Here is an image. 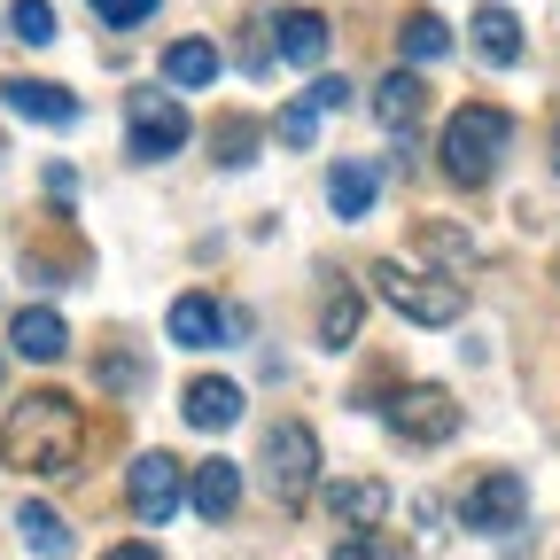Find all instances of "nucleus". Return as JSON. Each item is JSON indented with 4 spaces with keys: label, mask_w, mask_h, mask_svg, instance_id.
<instances>
[{
    "label": "nucleus",
    "mask_w": 560,
    "mask_h": 560,
    "mask_svg": "<svg viewBox=\"0 0 560 560\" xmlns=\"http://www.w3.org/2000/svg\"><path fill=\"white\" fill-rule=\"evenodd\" d=\"M0 459L24 475H70L79 459V405L62 389H32L9 405V429H0Z\"/></svg>",
    "instance_id": "nucleus-1"
},
{
    "label": "nucleus",
    "mask_w": 560,
    "mask_h": 560,
    "mask_svg": "<svg viewBox=\"0 0 560 560\" xmlns=\"http://www.w3.org/2000/svg\"><path fill=\"white\" fill-rule=\"evenodd\" d=\"M506 140H514L506 109H490V102H467V109H459V117L444 125V172H452L459 187H482L490 172H499Z\"/></svg>",
    "instance_id": "nucleus-2"
},
{
    "label": "nucleus",
    "mask_w": 560,
    "mask_h": 560,
    "mask_svg": "<svg viewBox=\"0 0 560 560\" xmlns=\"http://www.w3.org/2000/svg\"><path fill=\"white\" fill-rule=\"evenodd\" d=\"M265 490L280 506H304L312 490H319V436L304 429V420H272L265 429Z\"/></svg>",
    "instance_id": "nucleus-3"
},
{
    "label": "nucleus",
    "mask_w": 560,
    "mask_h": 560,
    "mask_svg": "<svg viewBox=\"0 0 560 560\" xmlns=\"http://www.w3.org/2000/svg\"><path fill=\"white\" fill-rule=\"evenodd\" d=\"M374 289H382V304H397L412 327H452V319L467 312V289H459V280H444V272L374 265Z\"/></svg>",
    "instance_id": "nucleus-4"
},
{
    "label": "nucleus",
    "mask_w": 560,
    "mask_h": 560,
    "mask_svg": "<svg viewBox=\"0 0 560 560\" xmlns=\"http://www.w3.org/2000/svg\"><path fill=\"white\" fill-rule=\"evenodd\" d=\"M187 109L164 94V86H132V102H125V140H132V156L140 164H164V156H179L187 149Z\"/></svg>",
    "instance_id": "nucleus-5"
},
{
    "label": "nucleus",
    "mask_w": 560,
    "mask_h": 560,
    "mask_svg": "<svg viewBox=\"0 0 560 560\" xmlns=\"http://www.w3.org/2000/svg\"><path fill=\"white\" fill-rule=\"evenodd\" d=\"M382 420L405 436V444H444V436H459V405L436 389V382H412V389H397L389 405H382Z\"/></svg>",
    "instance_id": "nucleus-6"
},
{
    "label": "nucleus",
    "mask_w": 560,
    "mask_h": 560,
    "mask_svg": "<svg viewBox=\"0 0 560 560\" xmlns=\"http://www.w3.org/2000/svg\"><path fill=\"white\" fill-rule=\"evenodd\" d=\"M125 499H132V514L140 522H172L179 514V499H187V475H179V459L172 452H140L132 467H125Z\"/></svg>",
    "instance_id": "nucleus-7"
},
{
    "label": "nucleus",
    "mask_w": 560,
    "mask_h": 560,
    "mask_svg": "<svg viewBox=\"0 0 560 560\" xmlns=\"http://www.w3.org/2000/svg\"><path fill=\"white\" fill-rule=\"evenodd\" d=\"M467 529H514L522 514H529V482L514 475V467H490L475 490H467Z\"/></svg>",
    "instance_id": "nucleus-8"
},
{
    "label": "nucleus",
    "mask_w": 560,
    "mask_h": 560,
    "mask_svg": "<svg viewBox=\"0 0 560 560\" xmlns=\"http://www.w3.org/2000/svg\"><path fill=\"white\" fill-rule=\"evenodd\" d=\"M172 342H187V350H219L226 342V312H219V296H202V289H187V296H172Z\"/></svg>",
    "instance_id": "nucleus-9"
},
{
    "label": "nucleus",
    "mask_w": 560,
    "mask_h": 560,
    "mask_svg": "<svg viewBox=\"0 0 560 560\" xmlns=\"http://www.w3.org/2000/svg\"><path fill=\"white\" fill-rule=\"evenodd\" d=\"M179 412H187V429H234V420H242V389L226 374H202V382H187Z\"/></svg>",
    "instance_id": "nucleus-10"
},
{
    "label": "nucleus",
    "mask_w": 560,
    "mask_h": 560,
    "mask_svg": "<svg viewBox=\"0 0 560 560\" xmlns=\"http://www.w3.org/2000/svg\"><path fill=\"white\" fill-rule=\"evenodd\" d=\"M272 32H280L272 47L289 55V62H304V70H319V62H327V39H335L319 9H280V16H272Z\"/></svg>",
    "instance_id": "nucleus-11"
},
{
    "label": "nucleus",
    "mask_w": 560,
    "mask_h": 560,
    "mask_svg": "<svg viewBox=\"0 0 560 560\" xmlns=\"http://www.w3.org/2000/svg\"><path fill=\"white\" fill-rule=\"evenodd\" d=\"M9 342L24 350L32 366H55L62 350H70V327H62V312H47V304H32V312H16L9 319Z\"/></svg>",
    "instance_id": "nucleus-12"
},
{
    "label": "nucleus",
    "mask_w": 560,
    "mask_h": 560,
    "mask_svg": "<svg viewBox=\"0 0 560 560\" xmlns=\"http://www.w3.org/2000/svg\"><path fill=\"white\" fill-rule=\"evenodd\" d=\"M187 499H195L202 522H226V514L242 506V467H234V459H202L195 482H187Z\"/></svg>",
    "instance_id": "nucleus-13"
},
{
    "label": "nucleus",
    "mask_w": 560,
    "mask_h": 560,
    "mask_svg": "<svg viewBox=\"0 0 560 560\" xmlns=\"http://www.w3.org/2000/svg\"><path fill=\"white\" fill-rule=\"evenodd\" d=\"M0 102H9L16 117H39V125H79V94H62L47 79H9L0 86Z\"/></svg>",
    "instance_id": "nucleus-14"
},
{
    "label": "nucleus",
    "mask_w": 560,
    "mask_h": 560,
    "mask_svg": "<svg viewBox=\"0 0 560 560\" xmlns=\"http://www.w3.org/2000/svg\"><path fill=\"white\" fill-rule=\"evenodd\" d=\"M420 109H429V86H420L412 70H389V79L374 86V117H382L389 132H412V125H420Z\"/></svg>",
    "instance_id": "nucleus-15"
},
{
    "label": "nucleus",
    "mask_w": 560,
    "mask_h": 560,
    "mask_svg": "<svg viewBox=\"0 0 560 560\" xmlns=\"http://www.w3.org/2000/svg\"><path fill=\"white\" fill-rule=\"evenodd\" d=\"M359 319H366V296L350 289V280H327V304H319V342H327V350L359 342Z\"/></svg>",
    "instance_id": "nucleus-16"
},
{
    "label": "nucleus",
    "mask_w": 560,
    "mask_h": 560,
    "mask_svg": "<svg viewBox=\"0 0 560 560\" xmlns=\"http://www.w3.org/2000/svg\"><path fill=\"white\" fill-rule=\"evenodd\" d=\"M475 55L490 62V70H506V62H522V24L506 16V9H475Z\"/></svg>",
    "instance_id": "nucleus-17"
},
{
    "label": "nucleus",
    "mask_w": 560,
    "mask_h": 560,
    "mask_svg": "<svg viewBox=\"0 0 560 560\" xmlns=\"http://www.w3.org/2000/svg\"><path fill=\"white\" fill-rule=\"evenodd\" d=\"M327 202H335V219H366V210H374V164L342 156V164L327 172Z\"/></svg>",
    "instance_id": "nucleus-18"
},
{
    "label": "nucleus",
    "mask_w": 560,
    "mask_h": 560,
    "mask_svg": "<svg viewBox=\"0 0 560 560\" xmlns=\"http://www.w3.org/2000/svg\"><path fill=\"white\" fill-rule=\"evenodd\" d=\"M164 79L187 86V94H202L210 79H219V47H210V39H172L164 47Z\"/></svg>",
    "instance_id": "nucleus-19"
},
{
    "label": "nucleus",
    "mask_w": 560,
    "mask_h": 560,
    "mask_svg": "<svg viewBox=\"0 0 560 560\" xmlns=\"http://www.w3.org/2000/svg\"><path fill=\"white\" fill-rule=\"evenodd\" d=\"M319 506L342 522H382L389 514V490L382 482H319Z\"/></svg>",
    "instance_id": "nucleus-20"
},
{
    "label": "nucleus",
    "mask_w": 560,
    "mask_h": 560,
    "mask_svg": "<svg viewBox=\"0 0 560 560\" xmlns=\"http://www.w3.org/2000/svg\"><path fill=\"white\" fill-rule=\"evenodd\" d=\"M397 47H405V62H436V55H452V32H444V16L412 9V16L397 24Z\"/></svg>",
    "instance_id": "nucleus-21"
},
{
    "label": "nucleus",
    "mask_w": 560,
    "mask_h": 560,
    "mask_svg": "<svg viewBox=\"0 0 560 560\" xmlns=\"http://www.w3.org/2000/svg\"><path fill=\"white\" fill-rule=\"evenodd\" d=\"M16 529H24V545H32L39 560H62V552H70L62 514H55V506H39V499H32V506H16Z\"/></svg>",
    "instance_id": "nucleus-22"
},
{
    "label": "nucleus",
    "mask_w": 560,
    "mask_h": 560,
    "mask_svg": "<svg viewBox=\"0 0 560 560\" xmlns=\"http://www.w3.org/2000/svg\"><path fill=\"white\" fill-rule=\"evenodd\" d=\"M319 117H327V109H319L312 94H296L289 109H280V140H289V149H312V132H319Z\"/></svg>",
    "instance_id": "nucleus-23"
},
{
    "label": "nucleus",
    "mask_w": 560,
    "mask_h": 560,
    "mask_svg": "<svg viewBox=\"0 0 560 560\" xmlns=\"http://www.w3.org/2000/svg\"><path fill=\"white\" fill-rule=\"evenodd\" d=\"M9 24H16V39H24V47H47V39H55V9H47V0H16Z\"/></svg>",
    "instance_id": "nucleus-24"
},
{
    "label": "nucleus",
    "mask_w": 560,
    "mask_h": 560,
    "mask_svg": "<svg viewBox=\"0 0 560 560\" xmlns=\"http://www.w3.org/2000/svg\"><path fill=\"white\" fill-rule=\"evenodd\" d=\"M210 149H219V164H249V156H257V132H249V117H226L219 132H210Z\"/></svg>",
    "instance_id": "nucleus-25"
},
{
    "label": "nucleus",
    "mask_w": 560,
    "mask_h": 560,
    "mask_svg": "<svg viewBox=\"0 0 560 560\" xmlns=\"http://www.w3.org/2000/svg\"><path fill=\"white\" fill-rule=\"evenodd\" d=\"M420 249H429L436 265H475V242L452 234V226H429V234H420Z\"/></svg>",
    "instance_id": "nucleus-26"
},
{
    "label": "nucleus",
    "mask_w": 560,
    "mask_h": 560,
    "mask_svg": "<svg viewBox=\"0 0 560 560\" xmlns=\"http://www.w3.org/2000/svg\"><path fill=\"white\" fill-rule=\"evenodd\" d=\"M94 16L117 24V32H132V24H149V16H156V0H94Z\"/></svg>",
    "instance_id": "nucleus-27"
},
{
    "label": "nucleus",
    "mask_w": 560,
    "mask_h": 560,
    "mask_svg": "<svg viewBox=\"0 0 560 560\" xmlns=\"http://www.w3.org/2000/svg\"><path fill=\"white\" fill-rule=\"evenodd\" d=\"M327 560H405V552H397V545H382L374 529H359V537H342V545H335Z\"/></svg>",
    "instance_id": "nucleus-28"
},
{
    "label": "nucleus",
    "mask_w": 560,
    "mask_h": 560,
    "mask_svg": "<svg viewBox=\"0 0 560 560\" xmlns=\"http://www.w3.org/2000/svg\"><path fill=\"white\" fill-rule=\"evenodd\" d=\"M102 382H109V389H140V382H149V366L125 359V350H109V359H102Z\"/></svg>",
    "instance_id": "nucleus-29"
},
{
    "label": "nucleus",
    "mask_w": 560,
    "mask_h": 560,
    "mask_svg": "<svg viewBox=\"0 0 560 560\" xmlns=\"http://www.w3.org/2000/svg\"><path fill=\"white\" fill-rule=\"evenodd\" d=\"M312 102H319V109H342L350 86H342V79H312Z\"/></svg>",
    "instance_id": "nucleus-30"
},
{
    "label": "nucleus",
    "mask_w": 560,
    "mask_h": 560,
    "mask_svg": "<svg viewBox=\"0 0 560 560\" xmlns=\"http://www.w3.org/2000/svg\"><path fill=\"white\" fill-rule=\"evenodd\" d=\"M102 560H164V552H156V545H109Z\"/></svg>",
    "instance_id": "nucleus-31"
},
{
    "label": "nucleus",
    "mask_w": 560,
    "mask_h": 560,
    "mask_svg": "<svg viewBox=\"0 0 560 560\" xmlns=\"http://www.w3.org/2000/svg\"><path fill=\"white\" fill-rule=\"evenodd\" d=\"M552 164H560V132H552Z\"/></svg>",
    "instance_id": "nucleus-32"
}]
</instances>
